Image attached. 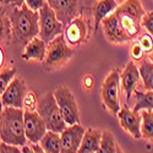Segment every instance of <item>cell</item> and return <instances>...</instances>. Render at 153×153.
<instances>
[{
    "label": "cell",
    "instance_id": "obj_1",
    "mask_svg": "<svg viewBox=\"0 0 153 153\" xmlns=\"http://www.w3.org/2000/svg\"><path fill=\"white\" fill-rule=\"evenodd\" d=\"M9 17L11 22V42L25 47L31 39L39 34V12L31 10L26 4L21 7L9 5Z\"/></svg>",
    "mask_w": 153,
    "mask_h": 153
},
{
    "label": "cell",
    "instance_id": "obj_2",
    "mask_svg": "<svg viewBox=\"0 0 153 153\" xmlns=\"http://www.w3.org/2000/svg\"><path fill=\"white\" fill-rule=\"evenodd\" d=\"M0 141L15 146H23L27 142L23 124V109L14 107H4L3 126L0 131Z\"/></svg>",
    "mask_w": 153,
    "mask_h": 153
},
{
    "label": "cell",
    "instance_id": "obj_3",
    "mask_svg": "<svg viewBox=\"0 0 153 153\" xmlns=\"http://www.w3.org/2000/svg\"><path fill=\"white\" fill-rule=\"evenodd\" d=\"M75 50L65 39L64 33L56 36L54 39L47 43V54L43 60V68L48 71H54L65 64L74 56Z\"/></svg>",
    "mask_w": 153,
    "mask_h": 153
},
{
    "label": "cell",
    "instance_id": "obj_4",
    "mask_svg": "<svg viewBox=\"0 0 153 153\" xmlns=\"http://www.w3.org/2000/svg\"><path fill=\"white\" fill-rule=\"evenodd\" d=\"M37 111L44 120L47 129L50 131L60 134L68 126V124L62 118V114L59 109L53 92H48L38 99Z\"/></svg>",
    "mask_w": 153,
    "mask_h": 153
},
{
    "label": "cell",
    "instance_id": "obj_5",
    "mask_svg": "<svg viewBox=\"0 0 153 153\" xmlns=\"http://www.w3.org/2000/svg\"><path fill=\"white\" fill-rule=\"evenodd\" d=\"M119 87H120V70L113 69L105 77L102 85V100L104 107L111 113L118 114L120 110L119 102Z\"/></svg>",
    "mask_w": 153,
    "mask_h": 153
},
{
    "label": "cell",
    "instance_id": "obj_6",
    "mask_svg": "<svg viewBox=\"0 0 153 153\" xmlns=\"http://www.w3.org/2000/svg\"><path fill=\"white\" fill-rule=\"evenodd\" d=\"M53 93L65 123L68 125L79 124L80 123L79 107L77 103H76L75 96L70 91V88L66 86H59Z\"/></svg>",
    "mask_w": 153,
    "mask_h": 153
},
{
    "label": "cell",
    "instance_id": "obj_7",
    "mask_svg": "<svg viewBox=\"0 0 153 153\" xmlns=\"http://www.w3.org/2000/svg\"><path fill=\"white\" fill-rule=\"evenodd\" d=\"M91 32H92V26L90 21L83 14H80L66 25L64 36H65V39L69 43V45L76 48L88 41Z\"/></svg>",
    "mask_w": 153,
    "mask_h": 153
},
{
    "label": "cell",
    "instance_id": "obj_8",
    "mask_svg": "<svg viewBox=\"0 0 153 153\" xmlns=\"http://www.w3.org/2000/svg\"><path fill=\"white\" fill-rule=\"evenodd\" d=\"M39 37L49 43L52 39L65 31V25L61 23L56 17L54 10L47 3L39 11Z\"/></svg>",
    "mask_w": 153,
    "mask_h": 153
},
{
    "label": "cell",
    "instance_id": "obj_9",
    "mask_svg": "<svg viewBox=\"0 0 153 153\" xmlns=\"http://www.w3.org/2000/svg\"><path fill=\"white\" fill-rule=\"evenodd\" d=\"M47 3L65 27L72 19L82 14L83 10V0H47Z\"/></svg>",
    "mask_w": 153,
    "mask_h": 153
},
{
    "label": "cell",
    "instance_id": "obj_10",
    "mask_svg": "<svg viewBox=\"0 0 153 153\" xmlns=\"http://www.w3.org/2000/svg\"><path fill=\"white\" fill-rule=\"evenodd\" d=\"M28 92V87L25 80L19 76H15L9 83L5 92L0 96L4 107L23 108V100Z\"/></svg>",
    "mask_w": 153,
    "mask_h": 153
},
{
    "label": "cell",
    "instance_id": "obj_11",
    "mask_svg": "<svg viewBox=\"0 0 153 153\" xmlns=\"http://www.w3.org/2000/svg\"><path fill=\"white\" fill-rule=\"evenodd\" d=\"M23 124L27 141L31 143H38L48 131L44 120L37 110H23Z\"/></svg>",
    "mask_w": 153,
    "mask_h": 153
},
{
    "label": "cell",
    "instance_id": "obj_12",
    "mask_svg": "<svg viewBox=\"0 0 153 153\" xmlns=\"http://www.w3.org/2000/svg\"><path fill=\"white\" fill-rule=\"evenodd\" d=\"M85 129L79 124L68 125L60 132L61 140V152L62 153H76L79 152L82 138L85 135Z\"/></svg>",
    "mask_w": 153,
    "mask_h": 153
},
{
    "label": "cell",
    "instance_id": "obj_13",
    "mask_svg": "<svg viewBox=\"0 0 153 153\" xmlns=\"http://www.w3.org/2000/svg\"><path fill=\"white\" fill-rule=\"evenodd\" d=\"M118 118L120 120L121 127L129 132L134 138H141V115L138 111L134 109H129L126 105L121 107L120 110L118 111Z\"/></svg>",
    "mask_w": 153,
    "mask_h": 153
},
{
    "label": "cell",
    "instance_id": "obj_14",
    "mask_svg": "<svg viewBox=\"0 0 153 153\" xmlns=\"http://www.w3.org/2000/svg\"><path fill=\"white\" fill-rule=\"evenodd\" d=\"M102 28H103V33L105 36V39L110 43L121 44V43L131 41L130 37L121 28L119 20L114 12L102 21Z\"/></svg>",
    "mask_w": 153,
    "mask_h": 153
},
{
    "label": "cell",
    "instance_id": "obj_15",
    "mask_svg": "<svg viewBox=\"0 0 153 153\" xmlns=\"http://www.w3.org/2000/svg\"><path fill=\"white\" fill-rule=\"evenodd\" d=\"M140 71L138 68L135 65L134 61H129L126 64L124 70L120 72V85L126 96V100L129 102L132 97V94L136 91V86L140 80Z\"/></svg>",
    "mask_w": 153,
    "mask_h": 153
},
{
    "label": "cell",
    "instance_id": "obj_16",
    "mask_svg": "<svg viewBox=\"0 0 153 153\" xmlns=\"http://www.w3.org/2000/svg\"><path fill=\"white\" fill-rule=\"evenodd\" d=\"M118 7L117 0H97L92 7V15L94 20V32L98 31L102 21L113 12H115Z\"/></svg>",
    "mask_w": 153,
    "mask_h": 153
},
{
    "label": "cell",
    "instance_id": "obj_17",
    "mask_svg": "<svg viewBox=\"0 0 153 153\" xmlns=\"http://www.w3.org/2000/svg\"><path fill=\"white\" fill-rule=\"evenodd\" d=\"M47 54V43L39 37H34L33 39H31L26 45H25L23 53L21 54V58L23 60H38L42 61L45 59Z\"/></svg>",
    "mask_w": 153,
    "mask_h": 153
},
{
    "label": "cell",
    "instance_id": "obj_18",
    "mask_svg": "<svg viewBox=\"0 0 153 153\" xmlns=\"http://www.w3.org/2000/svg\"><path fill=\"white\" fill-rule=\"evenodd\" d=\"M100 140H102V131L98 129L88 127L85 131L79 152L80 153H97V152H99Z\"/></svg>",
    "mask_w": 153,
    "mask_h": 153
},
{
    "label": "cell",
    "instance_id": "obj_19",
    "mask_svg": "<svg viewBox=\"0 0 153 153\" xmlns=\"http://www.w3.org/2000/svg\"><path fill=\"white\" fill-rule=\"evenodd\" d=\"M114 14L117 15L118 20H119V23L121 28L125 31V33L130 37V39H134V38L141 32V22L135 20L132 16L127 15V14H124V12H120V11H117Z\"/></svg>",
    "mask_w": 153,
    "mask_h": 153
},
{
    "label": "cell",
    "instance_id": "obj_20",
    "mask_svg": "<svg viewBox=\"0 0 153 153\" xmlns=\"http://www.w3.org/2000/svg\"><path fill=\"white\" fill-rule=\"evenodd\" d=\"M12 30L9 17V5L0 6V44H9L11 42Z\"/></svg>",
    "mask_w": 153,
    "mask_h": 153
},
{
    "label": "cell",
    "instance_id": "obj_21",
    "mask_svg": "<svg viewBox=\"0 0 153 153\" xmlns=\"http://www.w3.org/2000/svg\"><path fill=\"white\" fill-rule=\"evenodd\" d=\"M39 145L42 146L43 151L47 153H60L61 152L60 134L48 130L45 135L41 138Z\"/></svg>",
    "mask_w": 153,
    "mask_h": 153
},
{
    "label": "cell",
    "instance_id": "obj_22",
    "mask_svg": "<svg viewBox=\"0 0 153 153\" xmlns=\"http://www.w3.org/2000/svg\"><path fill=\"white\" fill-rule=\"evenodd\" d=\"M117 11H120V12H124V14L130 15L140 22H141L143 15L146 14L140 0H125L121 5H119L117 7Z\"/></svg>",
    "mask_w": 153,
    "mask_h": 153
},
{
    "label": "cell",
    "instance_id": "obj_23",
    "mask_svg": "<svg viewBox=\"0 0 153 153\" xmlns=\"http://www.w3.org/2000/svg\"><path fill=\"white\" fill-rule=\"evenodd\" d=\"M99 152H102V153H119V152H121V149L117 142V138L108 130L102 131Z\"/></svg>",
    "mask_w": 153,
    "mask_h": 153
},
{
    "label": "cell",
    "instance_id": "obj_24",
    "mask_svg": "<svg viewBox=\"0 0 153 153\" xmlns=\"http://www.w3.org/2000/svg\"><path fill=\"white\" fill-rule=\"evenodd\" d=\"M135 98H136V104L134 107V110H151L153 109V91H135Z\"/></svg>",
    "mask_w": 153,
    "mask_h": 153
},
{
    "label": "cell",
    "instance_id": "obj_25",
    "mask_svg": "<svg viewBox=\"0 0 153 153\" xmlns=\"http://www.w3.org/2000/svg\"><path fill=\"white\" fill-rule=\"evenodd\" d=\"M141 134L142 137L153 142V109L143 110L141 114Z\"/></svg>",
    "mask_w": 153,
    "mask_h": 153
},
{
    "label": "cell",
    "instance_id": "obj_26",
    "mask_svg": "<svg viewBox=\"0 0 153 153\" xmlns=\"http://www.w3.org/2000/svg\"><path fill=\"white\" fill-rule=\"evenodd\" d=\"M138 71L146 91H153V62L149 60H143L138 68Z\"/></svg>",
    "mask_w": 153,
    "mask_h": 153
},
{
    "label": "cell",
    "instance_id": "obj_27",
    "mask_svg": "<svg viewBox=\"0 0 153 153\" xmlns=\"http://www.w3.org/2000/svg\"><path fill=\"white\" fill-rule=\"evenodd\" d=\"M15 76H16V69H14V68L0 71V96L5 92L9 83L11 82V80L14 79Z\"/></svg>",
    "mask_w": 153,
    "mask_h": 153
},
{
    "label": "cell",
    "instance_id": "obj_28",
    "mask_svg": "<svg viewBox=\"0 0 153 153\" xmlns=\"http://www.w3.org/2000/svg\"><path fill=\"white\" fill-rule=\"evenodd\" d=\"M145 54H146L145 50H143L142 45L140 44L138 41L135 42V43L131 45V48H130V58H131V60H134V61H140V60L143 58Z\"/></svg>",
    "mask_w": 153,
    "mask_h": 153
},
{
    "label": "cell",
    "instance_id": "obj_29",
    "mask_svg": "<svg viewBox=\"0 0 153 153\" xmlns=\"http://www.w3.org/2000/svg\"><path fill=\"white\" fill-rule=\"evenodd\" d=\"M37 104H38L37 96L32 91H28L23 100V108H26V110H37Z\"/></svg>",
    "mask_w": 153,
    "mask_h": 153
},
{
    "label": "cell",
    "instance_id": "obj_30",
    "mask_svg": "<svg viewBox=\"0 0 153 153\" xmlns=\"http://www.w3.org/2000/svg\"><path fill=\"white\" fill-rule=\"evenodd\" d=\"M138 42H140V44L142 45L145 53H151L152 50H153V37H152L149 33H143V34H141Z\"/></svg>",
    "mask_w": 153,
    "mask_h": 153
},
{
    "label": "cell",
    "instance_id": "obj_31",
    "mask_svg": "<svg viewBox=\"0 0 153 153\" xmlns=\"http://www.w3.org/2000/svg\"><path fill=\"white\" fill-rule=\"evenodd\" d=\"M141 26H143L146 31L153 37V11L147 12V14L143 15L141 20Z\"/></svg>",
    "mask_w": 153,
    "mask_h": 153
},
{
    "label": "cell",
    "instance_id": "obj_32",
    "mask_svg": "<svg viewBox=\"0 0 153 153\" xmlns=\"http://www.w3.org/2000/svg\"><path fill=\"white\" fill-rule=\"evenodd\" d=\"M0 153H21V148L19 146L0 141Z\"/></svg>",
    "mask_w": 153,
    "mask_h": 153
},
{
    "label": "cell",
    "instance_id": "obj_33",
    "mask_svg": "<svg viewBox=\"0 0 153 153\" xmlns=\"http://www.w3.org/2000/svg\"><path fill=\"white\" fill-rule=\"evenodd\" d=\"M25 4L33 11H39L47 4V0H25Z\"/></svg>",
    "mask_w": 153,
    "mask_h": 153
},
{
    "label": "cell",
    "instance_id": "obj_34",
    "mask_svg": "<svg viewBox=\"0 0 153 153\" xmlns=\"http://www.w3.org/2000/svg\"><path fill=\"white\" fill-rule=\"evenodd\" d=\"M94 85V79L92 75H86L82 80V86L85 90H92V87Z\"/></svg>",
    "mask_w": 153,
    "mask_h": 153
},
{
    "label": "cell",
    "instance_id": "obj_35",
    "mask_svg": "<svg viewBox=\"0 0 153 153\" xmlns=\"http://www.w3.org/2000/svg\"><path fill=\"white\" fill-rule=\"evenodd\" d=\"M5 5H10V6H16V7H21L25 4V0H4Z\"/></svg>",
    "mask_w": 153,
    "mask_h": 153
},
{
    "label": "cell",
    "instance_id": "obj_36",
    "mask_svg": "<svg viewBox=\"0 0 153 153\" xmlns=\"http://www.w3.org/2000/svg\"><path fill=\"white\" fill-rule=\"evenodd\" d=\"M31 147H32L33 152H36V153H42V152H44L43 148H42V146L39 145V142H38V143H32Z\"/></svg>",
    "mask_w": 153,
    "mask_h": 153
},
{
    "label": "cell",
    "instance_id": "obj_37",
    "mask_svg": "<svg viewBox=\"0 0 153 153\" xmlns=\"http://www.w3.org/2000/svg\"><path fill=\"white\" fill-rule=\"evenodd\" d=\"M3 111H4V105L1 99H0V131H1V126H3Z\"/></svg>",
    "mask_w": 153,
    "mask_h": 153
},
{
    "label": "cell",
    "instance_id": "obj_38",
    "mask_svg": "<svg viewBox=\"0 0 153 153\" xmlns=\"http://www.w3.org/2000/svg\"><path fill=\"white\" fill-rule=\"evenodd\" d=\"M20 148H21V152H23V153H33V149H32V147H30V146L23 145V146H21Z\"/></svg>",
    "mask_w": 153,
    "mask_h": 153
},
{
    "label": "cell",
    "instance_id": "obj_39",
    "mask_svg": "<svg viewBox=\"0 0 153 153\" xmlns=\"http://www.w3.org/2000/svg\"><path fill=\"white\" fill-rule=\"evenodd\" d=\"M4 60H5V56H4V50L3 48L0 47V70H1L3 65H4Z\"/></svg>",
    "mask_w": 153,
    "mask_h": 153
},
{
    "label": "cell",
    "instance_id": "obj_40",
    "mask_svg": "<svg viewBox=\"0 0 153 153\" xmlns=\"http://www.w3.org/2000/svg\"><path fill=\"white\" fill-rule=\"evenodd\" d=\"M148 60L153 62V50H152V52H151V53H148Z\"/></svg>",
    "mask_w": 153,
    "mask_h": 153
},
{
    "label": "cell",
    "instance_id": "obj_41",
    "mask_svg": "<svg viewBox=\"0 0 153 153\" xmlns=\"http://www.w3.org/2000/svg\"><path fill=\"white\" fill-rule=\"evenodd\" d=\"M3 4H4V0H0V6H1Z\"/></svg>",
    "mask_w": 153,
    "mask_h": 153
}]
</instances>
